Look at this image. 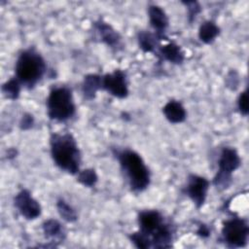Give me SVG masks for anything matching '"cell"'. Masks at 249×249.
Masks as SVG:
<instances>
[{"instance_id": "22", "label": "cell", "mask_w": 249, "mask_h": 249, "mask_svg": "<svg viewBox=\"0 0 249 249\" xmlns=\"http://www.w3.org/2000/svg\"><path fill=\"white\" fill-rule=\"evenodd\" d=\"M187 9L188 13V21L192 23L194 20H196L197 15L201 12V6L197 1H185L182 2Z\"/></svg>"}, {"instance_id": "9", "label": "cell", "mask_w": 249, "mask_h": 249, "mask_svg": "<svg viewBox=\"0 0 249 249\" xmlns=\"http://www.w3.org/2000/svg\"><path fill=\"white\" fill-rule=\"evenodd\" d=\"M101 89L116 98H126L129 93V89L125 72L121 69H116L113 72L102 75Z\"/></svg>"}, {"instance_id": "17", "label": "cell", "mask_w": 249, "mask_h": 249, "mask_svg": "<svg viewBox=\"0 0 249 249\" xmlns=\"http://www.w3.org/2000/svg\"><path fill=\"white\" fill-rule=\"evenodd\" d=\"M161 40L154 32L141 30L137 33V43L144 53H156Z\"/></svg>"}, {"instance_id": "26", "label": "cell", "mask_w": 249, "mask_h": 249, "mask_svg": "<svg viewBox=\"0 0 249 249\" xmlns=\"http://www.w3.org/2000/svg\"><path fill=\"white\" fill-rule=\"evenodd\" d=\"M196 234L202 238H206L210 235V230L205 224H200L196 231Z\"/></svg>"}, {"instance_id": "7", "label": "cell", "mask_w": 249, "mask_h": 249, "mask_svg": "<svg viewBox=\"0 0 249 249\" xmlns=\"http://www.w3.org/2000/svg\"><path fill=\"white\" fill-rule=\"evenodd\" d=\"M249 226L247 220L232 217L223 222L220 240L229 248H242L248 243Z\"/></svg>"}, {"instance_id": "12", "label": "cell", "mask_w": 249, "mask_h": 249, "mask_svg": "<svg viewBox=\"0 0 249 249\" xmlns=\"http://www.w3.org/2000/svg\"><path fill=\"white\" fill-rule=\"evenodd\" d=\"M93 30L97 35V38L111 48L112 50L119 51L123 44H122V37L120 33L108 22L104 21L103 19H98L93 22Z\"/></svg>"}, {"instance_id": "19", "label": "cell", "mask_w": 249, "mask_h": 249, "mask_svg": "<svg viewBox=\"0 0 249 249\" xmlns=\"http://www.w3.org/2000/svg\"><path fill=\"white\" fill-rule=\"evenodd\" d=\"M56 210L60 218L67 223H74L78 220V214L76 210L64 199L58 198L55 203Z\"/></svg>"}, {"instance_id": "13", "label": "cell", "mask_w": 249, "mask_h": 249, "mask_svg": "<svg viewBox=\"0 0 249 249\" xmlns=\"http://www.w3.org/2000/svg\"><path fill=\"white\" fill-rule=\"evenodd\" d=\"M158 57L161 60L168 61L175 65H180L185 60V53L175 42H167L158 48L156 52Z\"/></svg>"}, {"instance_id": "24", "label": "cell", "mask_w": 249, "mask_h": 249, "mask_svg": "<svg viewBox=\"0 0 249 249\" xmlns=\"http://www.w3.org/2000/svg\"><path fill=\"white\" fill-rule=\"evenodd\" d=\"M34 125V117L30 113H24L19 122V127L21 130H28Z\"/></svg>"}, {"instance_id": "18", "label": "cell", "mask_w": 249, "mask_h": 249, "mask_svg": "<svg viewBox=\"0 0 249 249\" xmlns=\"http://www.w3.org/2000/svg\"><path fill=\"white\" fill-rule=\"evenodd\" d=\"M220 34V27L217 25V23L213 20H205L203 21L197 31V36L198 39L204 43V44H212L215 39L219 36Z\"/></svg>"}, {"instance_id": "21", "label": "cell", "mask_w": 249, "mask_h": 249, "mask_svg": "<svg viewBox=\"0 0 249 249\" xmlns=\"http://www.w3.org/2000/svg\"><path fill=\"white\" fill-rule=\"evenodd\" d=\"M77 181L87 188H92L98 181V175L93 168H86L77 173Z\"/></svg>"}, {"instance_id": "14", "label": "cell", "mask_w": 249, "mask_h": 249, "mask_svg": "<svg viewBox=\"0 0 249 249\" xmlns=\"http://www.w3.org/2000/svg\"><path fill=\"white\" fill-rule=\"evenodd\" d=\"M164 118L170 124H181L187 119V111L184 105L176 99L168 100L161 109Z\"/></svg>"}, {"instance_id": "1", "label": "cell", "mask_w": 249, "mask_h": 249, "mask_svg": "<svg viewBox=\"0 0 249 249\" xmlns=\"http://www.w3.org/2000/svg\"><path fill=\"white\" fill-rule=\"evenodd\" d=\"M138 230L128 235L130 242L141 249L169 248L175 229L163 214L156 209L141 210L137 215Z\"/></svg>"}, {"instance_id": "4", "label": "cell", "mask_w": 249, "mask_h": 249, "mask_svg": "<svg viewBox=\"0 0 249 249\" xmlns=\"http://www.w3.org/2000/svg\"><path fill=\"white\" fill-rule=\"evenodd\" d=\"M47 63L42 54L33 47L22 50L15 63V77L22 88L31 89L47 73Z\"/></svg>"}, {"instance_id": "25", "label": "cell", "mask_w": 249, "mask_h": 249, "mask_svg": "<svg viewBox=\"0 0 249 249\" xmlns=\"http://www.w3.org/2000/svg\"><path fill=\"white\" fill-rule=\"evenodd\" d=\"M227 81H228V88H231V89H235L238 87V83H239V78L238 75L235 71H231L228 75H227Z\"/></svg>"}, {"instance_id": "3", "label": "cell", "mask_w": 249, "mask_h": 249, "mask_svg": "<svg viewBox=\"0 0 249 249\" xmlns=\"http://www.w3.org/2000/svg\"><path fill=\"white\" fill-rule=\"evenodd\" d=\"M114 155L130 191L136 194L145 191L151 183V172L142 157L131 149L118 150Z\"/></svg>"}, {"instance_id": "6", "label": "cell", "mask_w": 249, "mask_h": 249, "mask_svg": "<svg viewBox=\"0 0 249 249\" xmlns=\"http://www.w3.org/2000/svg\"><path fill=\"white\" fill-rule=\"evenodd\" d=\"M241 165V159L232 147H224L218 159V170L213 177L212 184L219 190L224 191L228 189L232 182L233 172Z\"/></svg>"}, {"instance_id": "10", "label": "cell", "mask_w": 249, "mask_h": 249, "mask_svg": "<svg viewBox=\"0 0 249 249\" xmlns=\"http://www.w3.org/2000/svg\"><path fill=\"white\" fill-rule=\"evenodd\" d=\"M14 206L18 212L26 220L37 219L42 213V207L27 189L20 190L14 197Z\"/></svg>"}, {"instance_id": "15", "label": "cell", "mask_w": 249, "mask_h": 249, "mask_svg": "<svg viewBox=\"0 0 249 249\" xmlns=\"http://www.w3.org/2000/svg\"><path fill=\"white\" fill-rule=\"evenodd\" d=\"M42 231L45 238L53 244L63 241L66 237V231L63 225L55 219L45 220L42 224Z\"/></svg>"}, {"instance_id": "20", "label": "cell", "mask_w": 249, "mask_h": 249, "mask_svg": "<svg viewBox=\"0 0 249 249\" xmlns=\"http://www.w3.org/2000/svg\"><path fill=\"white\" fill-rule=\"evenodd\" d=\"M21 88L22 86L20 85L18 80L14 76L2 85L1 89H2L3 95L6 98L10 100H17L19 97Z\"/></svg>"}, {"instance_id": "16", "label": "cell", "mask_w": 249, "mask_h": 249, "mask_svg": "<svg viewBox=\"0 0 249 249\" xmlns=\"http://www.w3.org/2000/svg\"><path fill=\"white\" fill-rule=\"evenodd\" d=\"M101 77L99 74H87L84 76L82 82V94L85 99L92 100L95 98L98 90H101Z\"/></svg>"}, {"instance_id": "8", "label": "cell", "mask_w": 249, "mask_h": 249, "mask_svg": "<svg viewBox=\"0 0 249 249\" xmlns=\"http://www.w3.org/2000/svg\"><path fill=\"white\" fill-rule=\"evenodd\" d=\"M210 188V181L204 176L191 173L187 177L183 193L192 200L195 206L201 208L206 200L207 193Z\"/></svg>"}, {"instance_id": "23", "label": "cell", "mask_w": 249, "mask_h": 249, "mask_svg": "<svg viewBox=\"0 0 249 249\" xmlns=\"http://www.w3.org/2000/svg\"><path fill=\"white\" fill-rule=\"evenodd\" d=\"M248 101H249V97H248V90L247 89H245L243 91H241L237 97L236 100V106L237 109L239 111V113L246 117L248 115L249 112V106H248Z\"/></svg>"}, {"instance_id": "2", "label": "cell", "mask_w": 249, "mask_h": 249, "mask_svg": "<svg viewBox=\"0 0 249 249\" xmlns=\"http://www.w3.org/2000/svg\"><path fill=\"white\" fill-rule=\"evenodd\" d=\"M50 153L55 166L60 170L77 175L81 170L82 153L77 140L70 132H53L50 137Z\"/></svg>"}, {"instance_id": "11", "label": "cell", "mask_w": 249, "mask_h": 249, "mask_svg": "<svg viewBox=\"0 0 249 249\" xmlns=\"http://www.w3.org/2000/svg\"><path fill=\"white\" fill-rule=\"evenodd\" d=\"M149 23L157 36L162 40H168L166 37V30L169 25V18L165 11L157 4H151L147 9Z\"/></svg>"}, {"instance_id": "5", "label": "cell", "mask_w": 249, "mask_h": 249, "mask_svg": "<svg viewBox=\"0 0 249 249\" xmlns=\"http://www.w3.org/2000/svg\"><path fill=\"white\" fill-rule=\"evenodd\" d=\"M47 115L50 120L64 123L76 114V104L72 89L67 86H54L46 99Z\"/></svg>"}]
</instances>
